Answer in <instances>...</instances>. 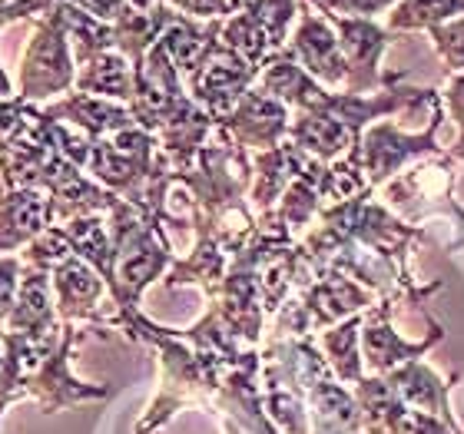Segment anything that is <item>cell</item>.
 Returning <instances> with one entry per match:
<instances>
[{
	"mask_svg": "<svg viewBox=\"0 0 464 434\" xmlns=\"http://www.w3.org/2000/svg\"><path fill=\"white\" fill-rule=\"evenodd\" d=\"M451 100H455L458 123H464V80H458V83H455V93H451Z\"/></svg>",
	"mask_w": 464,
	"mask_h": 434,
	"instance_id": "5b68a950",
	"label": "cell"
},
{
	"mask_svg": "<svg viewBox=\"0 0 464 434\" xmlns=\"http://www.w3.org/2000/svg\"><path fill=\"white\" fill-rule=\"evenodd\" d=\"M70 83V60L60 30L50 24L37 34V43L24 60V97L40 100L50 97L53 90Z\"/></svg>",
	"mask_w": 464,
	"mask_h": 434,
	"instance_id": "6da1fadb",
	"label": "cell"
},
{
	"mask_svg": "<svg viewBox=\"0 0 464 434\" xmlns=\"http://www.w3.org/2000/svg\"><path fill=\"white\" fill-rule=\"evenodd\" d=\"M332 4H342L345 10H358V14H368V10L388 4V0H332Z\"/></svg>",
	"mask_w": 464,
	"mask_h": 434,
	"instance_id": "277c9868",
	"label": "cell"
},
{
	"mask_svg": "<svg viewBox=\"0 0 464 434\" xmlns=\"http://www.w3.org/2000/svg\"><path fill=\"white\" fill-rule=\"evenodd\" d=\"M295 50H299L302 63L322 80H342L345 77V60L339 57V43L332 37L329 30L322 27L319 20H305V27L299 30L295 37Z\"/></svg>",
	"mask_w": 464,
	"mask_h": 434,
	"instance_id": "7a4b0ae2",
	"label": "cell"
},
{
	"mask_svg": "<svg viewBox=\"0 0 464 434\" xmlns=\"http://www.w3.org/2000/svg\"><path fill=\"white\" fill-rule=\"evenodd\" d=\"M80 87L93 90V93H107V97H130V70L123 60L107 57L97 67H90L87 77H80Z\"/></svg>",
	"mask_w": 464,
	"mask_h": 434,
	"instance_id": "3957f363",
	"label": "cell"
}]
</instances>
